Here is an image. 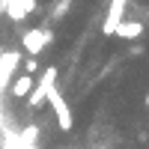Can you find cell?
Returning a JSON list of instances; mask_svg holds the SVG:
<instances>
[{
	"label": "cell",
	"instance_id": "1",
	"mask_svg": "<svg viewBox=\"0 0 149 149\" xmlns=\"http://www.w3.org/2000/svg\"><path fill=\"white\" fill-rule=\"evenodd\" d=\"M54 86H57V66H48V69L42 72V78L36 81L33 93L27 95V107H33V110L45 107V104H48V93H51Z\"/></svg>",
	"mask_w": 149,
	"mask_h": 149
},
{
	"label": "cell",
	"instance_id": "2",
	"mask_svg": "<svg viewBox=\"0 0 149 149\" xmlns=\"http://www.w3.org/2000/svg\"><path fill=\"white\" fill-rule=\"evenodd\" d=\"M48 107L54 110V119H57V128L60 131H72L74 128V113L66 102V95L60 93V86H54L51 93H48Z\"/></svg>",
	"mask_w": 149,
	"mask_h": 149
},
{
	"label": "cell",
	"instance_id": "3",
	"mask_svg": "<svg viewBox=\"0 0 149 149\" xmlns=\"http://www.w3.org/2000/svg\"><path fill=\"white\" fill-rule=\"evenodd\" d=\"M48 42H51V33H48L45 27H36V30H27L21 36V45H24V51H27L30 57H39L45 48H48Z\"/></svg>",
	"mask_w": 149,
	"mask_h": 149
},
{
	"label": "cell",
	"instance_id": "4",
	"mask_svg": "<svg viewBox=\"0 0 149 149\" xmlns=\"http://www.w3.org/2000/svg\"><path fill=\"white\" fill-rule=\"evenodd\" d=\"M122 21H125V0H110L107 15L102 21V33L104 36H116V30H119Z\"/></svg>",
	"mask_w": 149,
	"mask_h": 149
},
{
	"label": "cell",
	"instance_id": "5",
	"mask_svg": "<svg viewBox=\"0 0 149 149\" xmlns=\"http://www.w3.org/2000/svg\"><path fill=\"white\" fill-rule=\"evenodd\" d=\"M18 63H21V54L18 51L0 54V84H3V90H6V84H12V74H15Z\"/></svg>",
	"mask_w": 149,
	"mask_h": 149
},
{
	"label": "cell",
	"instance_id": "6",
	"mask_svg": "<svg viewBox=\"0 0 149 149\" xmlns=\"http://www.w3.org/2000/svg\"><path fill=\"white\" fill-rule=\"evenodd\" d=\"M33 86H36V78L24 72V74H18V78L9 84V93L15 95V98H27V95L33 93Z\"/></svg>",
	"mask_w": 149,
	"mask_h": 149
},
{
	"label": "cell",
	"instance_id": "7",
	"mask_svg": "<svg viewBox=\"0 0 149 149\" xmlns=\"http://www.w3.org/2000/svg\"><path fill=\"white\" fill-rule=\"evenodd\" d=\"M33 9H36V0H12V3L6 6V12H9V18H12V21L27 18Z\"/></svg>",
	"mask_w": 149,
	"mask_h": 149
},
{
	"label": "cell",
	"instance_id": "8",
	"mask_svg": "<svg viewBox=\"0 0 149 149\" xmlns=\"http://www.w3.org/2000/svg\"><path fill=\"white\" fill-rule=\"evenodd\" d=\"M116 36H119V39H125V42L140 39V36H143V21H122L119 30H116Z\"/></svg>",
	"mask_w": 149,
	"mask_h": 149
},
{
	"label": "cell",
	"instance_id": "9",
	"mask_svg": "<svg viewBox=\"0 0 149 149\" xmlns=\"http://www.w3.org/2000/svg\"><path fill=\"white\" fill-rule=\"evenodd\" d=\"M24 72H27V74H33V72H39V60H24Z\"/></svg>",
	"mask_w": 149,
	"mask_h": 149
},
{
	"label": "cell",
	"instance_id": "10",
	"mask_svg": "<svg viewBox=\"0 0 149 149\" xmlns=\"http://www.w3.org/2000/svg\"><path fill=\"white\" fill-rule=\"evenodd\" d=\"M143 104H146V107H149V93H146V98H143Z\"/></svg>",
	"mask_w": 149,
	"mask_h": 149
},
{
	"label": "cell",
	"instance_id": "11",
	"mask_svg": "<svg viewBox=\"0 0 149 149\" xmlns=\"http://www.w3.org/2000/svg\"><path fill=\"white\" fill-rule=\"evenodd\" d=\"M0 93H3V84H0Z\"/></svg>",
	"mask_w": 149,
	"mask_h": 149
}]
</instances>
